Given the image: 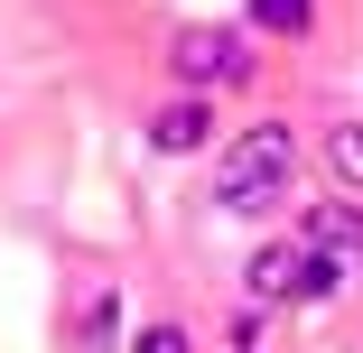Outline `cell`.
<instances>
[{
    "instance_id": "cell-1",
    "label": "cell",
    "mask_w": 363,
    "mask_h": 353,
    "mask_svg": "<svg viewBox=\"0 0 363 353\" xmlns=\"http://www.w3.org/2000/svg\"><path fill=\"white\" fill-rule=\"evenodd\" d=\"M289 177H298V139H289L279 121H261V130H242L233 149H224V168H214V195H224L233 214H270V204L289 195Z\"/></svg>"
},
{
    "instance_id": "cell-2",
    "label": "cell",
    "mask_w": 363,
    "mask_h": 353,
    "mask_svg": "<svg viewBox=\"0 0 363 353\" xmlns=\"http://www.w3.org/2000/svg\"><path fill=\"white\" fill-rule=\"evenodd\" d=\"M168 75L196 84V93H224V84H252V47L233 28H177L168 37Z\"/></svg>"
},
{
    "instance_id": "cell-3",
    "label": "cell",
    "mask_w": 363,
    "mask_h": 353,
    "mask_svg": "<svg viewBox=\"0 0 363 353\" xmlns=\"http://www.w3.org/2000/svg\"><path fill=\"white\" fill-rule=\"evenodd\" d=\"M308 270H317L308 242H270V251H252V298H261V307H270V298H308Z\"/></svg>"
},
{
    "instance_id": "cell-4",
    "label": "cell",
    "mask_w": 363,
    "mask_h": 353,
    "mask_svg": "<svg viewBox=\"0 0 363 353\" xmlns=\"http://www.w3.org/2000/svg\"><path fill=\"white\" fill-rule=\"evenodd\" d=\"M205 130H214V112H205V93H177V103H159V112H150V149H168V158H186V149H205Z\"/></svg>"
},
{
    "instance_id": "cell-5",
    "label": "cell",
    "mask_w": 363,
    "mask_h": 353,
    "mask_svg": "<svg viewBox=\"0 0 363 353\" xmlns=\"http://www.w3.org/2000/svg\"><path fill=\"white\" fill-rule=\"evenodd\" d=\"M298 242H308V251H335V260H354V251H363V214H354V204H317Z\"/></svg>"
},
{
    "instance_id": "cell-6",
    "label": "cell",
    "mask_w": 363,
    "mask_h": 353,
    "mask_svg": "<svg viewBox=\"0 0 363 353\" xmlns=\"http://www.w3.org/2000/svg\"><path fill=\"white\" fill-rule=\"evenodd\" d=\"M326 168H335V186H363V121L326 130Z\"/></svg>"
},
{
    "instance_id": "cell-7",
    "label": "cell",
    "mask_w": 363,
    "mask_h": 353,
    "mask_svg": "<svg viewBox=\"0 0 363 353\" xmlns=\"http://www.w3.org/2000/svg\"><path fill=\"white\" fill-rule=\"evenodd\" d=\"M252 19H261L270 37H298V28L317 19V0H252Z\"/></svg>"
},
{
    "instance_id": "cell-8",
    "label": "cell",
    "mask_w": 363,
    "mask_h": 353,
    "mask_svg": "<svg viewBox=\"0 0 363 353\" xmlns=\"http://www.w3.org/2000/svg\"><path fill=\"white\" fill-rule=\"evenodd\" d=\"M75 335H84V344H112V335H121V298H94V307H84V325H75Z\"/></svg>"
},
{
    "instance_id": "cell-9",
    "label": "cell",
    "mask_w": 363,
    "mask_h": 353,
    "mask_svg": "<svg viewBox=\"0 0 363 353\" xmlns=\"http://www.w3.org/2000/svg\"><path fill=\"white\" fill-rule=\"evenodd\" d=\"M140 353H196V344H186V325H150V335H140Z\"/></svg>"
}]
</instances>
